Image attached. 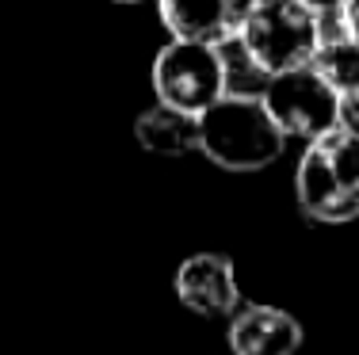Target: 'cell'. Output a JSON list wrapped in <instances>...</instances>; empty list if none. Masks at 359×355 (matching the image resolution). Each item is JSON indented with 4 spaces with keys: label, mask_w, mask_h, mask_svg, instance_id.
Wrapping results in <instances>:
<instances>
[{
    "label": "cell",
    "mask_w": 359,
    "mask_h": 355,
    "mask_svg": "<svg viewBox=\"0 0 359 355\" xmlns=\"http://www.w3.org/2000/svg\"><path fill=\"white\" fill-rule=\"evenodd\" d=\"M287 138L271 123L260 96L226 92L210 111L199 115V153L226 172H260L279 160Z\"/></svg>",
    "instance_id": "1"
},
{
    "label": "cell",
    "mask_w": 359,
    "mask_h": 355,
    "mask_svg": "<svg viewBox=\"0 0 359 355\" xmlns=\"http://www.w3.org/2000/svg\"><path fill=\"white\" fill-rule=\"evenodd\" d=\"M294 195L310 222L344 225L359 218V138L332 130L302 149Z\"/></svg>",
    "instance_id": "2"
},
{
    "label": "cell",
    "mask_w": 359,
    "mask_h": 355,
    "mask_svg": "<svg viewBox=\"0 0 359 355\" xmlns=\"http://www.w3.org/2000/svg\"><path fill=\"white\" fill-rule=\"evenodd\" d=\"M241 54L249 65L264 77L302 69L318 54V15L302 8L298 0H260L252 15L245 20L241 35Z\"/></svg>",
    "instance_id": "3"
},
{
    "label": "cell",
    "mask_w": 359,
    "mask_h": 355,
    "mask_svg": "<svg viewBox=\"0 0 359 355\" xmlns=\"http://www.w3.org/2000/svg\"><path fill=\"white\" fill-rule=\"evenodd\" d=\"M149 81L157 92V104L199 118L229 92V65L222 46L168 39L161 54L153 57Z\"/></svg>",
    "instance_id": "4"
},
{
    "label": "cell",
    "mask_w": 359,
    "mask_h": 355,
    "mask_svg": "<svg viewBox=\"0 0 359 355\" xmlns=\"http://www.w3.org/2000/svg\"><path fill=\"white\" fill-rule=\"evenodd\" d=\"M260 99L268 107L271 123L283 130V138H302L310 146V141L337 130V99L340 96L313 73V65L268 77Z\"/></svg>",
    "instance_id": "5"
},
{
    "label": "cell",
    "mask_w": 359,
    "mask_h": 355,
    "mask_svg": "<svg viewBox=\"0 0 359 355\" xmlns=\"http://www.w3.org/2000/svg\"><path fill=\"white\" fill-rule=\"evenodd\" d=\"M256 4L260 0H157V12L172 39L226 46L241 35Z\"/></svg>",
    "instance_id": "6"
},
{
    "label": "cell",
    "mask_w": 359,
    "mask_h": 355,
    "mask_svg": "<svg viewBox=\"0 0 359 355\" xmlns=\"http://www.w3.org/2000/svg\"><path fill=\"white\" fill-rule=\"evenodd\" d=\"M172 291L199 317H233V309L241 306L233 260L218 256V252H195V256H187L176 267Z\"/></svg>",
    "instance_id": "7"
},
{
    "label": "cell",
    "mask_w": 359,
    "mask_h": 355,
    "mask_svg": "<svg viewBox=\"0 0 359 355\" xmlns=\"http://www.w3.org/2000/svg\"><path fill=\"white\" fill-rule=\"evenodd\" d=\"M226 340L233 355H298L306 333L287 309L268 302H241L229 317Z\"/></svg>",
    "instance_id": "8"
},
{
    "label": "cell",
    "mask_w": 359,
    "mask_h": 355,
    "mask_svg": "<svg viewBox=\"0 0 359 355\" xmlns=\"http://www.w3.org/2000/svg\"><path fill=\"white\" fill-rule=\"evenodd\" d=\"M134 138H138L142 149L161 153V157L199 153V118L176 111V107L153 104L149 111L138 115V123H134Z\"/></svg>",
    "instance_id": "9"
},
{
    "label": "cell",
    "mask_w": 359,
    "mask_h": 355,
    "mask_svg": "<svg viewBox=\"0 0 359 355\" xmlns=\"http://www.w3.org/2000/svg\"><path fill=\"white\" fill-rule=\"evenodd\" d=\"M310 65H313V73L337 92V96L359 88V42L352 35L337 39V42H321Z\"/></svg>",
    "instance_id": "10"
},
{
    "label": "cell",
    "mask_w": 359,
    "mask_h": 355,
    "mask_svg": "<svg viewBox=\"0 0 359 355\" xmlns=\"http://www.w3.org/2000/svg\"><path fill=\"white\" fill-rule=\"evenodd\" d=\"M337 130L359 138V88L355 92H344V96L337 99Z\"/></svg>",
    "instance_id": "11"
},
{
    "label": "cell",
    "mask_w": 359,
    "mask_h": 355,
    "mask_svg": "<svg viewBox=\"0 0 359 355\" xmlns=\"http://www.w3.org/2000/svg\"><path fill=\"white\" fill-rule=\"evenodd\" d=\"M302 8H310L313 15H321V12H344V4L348 0H298Z\"/></svg>",
    "instance_id": "12"
},
{
    "label": "cell",
    "mask_w": 359,
    "mask_h": 355,
    "mask_svg": "<svg viewBox=\"0 0 359 355\" xmlns=\"http://www.w3.org/2000/svg\"><path fill=\"white\" fill-rule=\"evenodd\" d=\"M344 20H348V31H352V39L359 42V0H348V4H344Z\"/></svg>",
    "instance_id": "13"
},
{
    "label": "cell",
    "mask_w": 359,
    "mask_h": 355,
    "mask_svg": "<svg viewBox=\"0 0 359 355\" xmlns=\"http://www.w3.org/2000/svg\"><path fill=\"white\" fill-rule=\"evenodd\" d=\"M115 4H145V0H115Z\"/></svg>",
    "instance_id": "14"
}]
</instances>
